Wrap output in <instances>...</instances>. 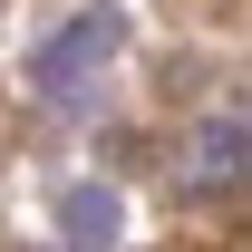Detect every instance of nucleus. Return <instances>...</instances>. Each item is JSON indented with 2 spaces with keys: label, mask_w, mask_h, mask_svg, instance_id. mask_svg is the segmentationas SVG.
I'll use <instances>...</instances> for the list:
<instances>
[{
  "label": "nucleus",
  "mask_w": 252,
  "mask_h": 252,
  "mask_svg": "<svg viewBox=\"0 0 252 252\" xmlns=\"http://www.w3.org/2000/svg\"><path fill=\"white\" fill-rule=\"evenodd\" d=\"M107 49H117V20H107V10H88L78 30H59L49 49H39V97H78V88L97 78Z\"/></svg>",
  "instance_id": "nucleus-1"
},
{
  "label": "nucleus",
  "mask_w": 252,
  "mask_h": 252,
  "mask_svg": "<svg viewBox=\"0 0 252 252\" xmlns=\"http://www.w3.org/2000/svg\"><path fill=\"white\" fill-rule=\"evenodd\" d=\"M107 214H117L107 194H78V204H68V233H78V243H107Z\"/></svg>",
  "instance_id": "nucleus-2"
}]
</instances>
